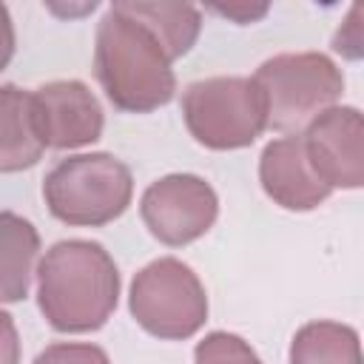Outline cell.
<instances>
[{
	"label": "cell",
	"instance_id": "cell-1",
	"mask_svg": "<svg viewBox=\"0 0 364 364\" xmlns=\"http://www.w3.org/2000/svg\"><path fill=\"white\" fill-rule=\"evenodd\" d=\"M119 301V270L100 242L63 239L37 264V304L57 333L100 330Z\"/></svg>",
	"mask_w": 364,
	"mask_h": 364
},
{
	"label": "cell",
	"instance_id": "cell-2",
	"mask_svg": "<svg viewBox=\"0 0 364 364\" xmlns=\"http://www.w3.org/2000/svg\"><path fill=\"white\" fill-rule=\"evenodd\" d=\"M94 71L111 105L128 114L156 111L176 91V77L162 46L117 6H108L97 26Z\"/></svg>",
	"mask_w": 364,
	"mask_h": 364
},
{
	"label": "cell",
	"instance_id": "cell-3",
	"mask_svg": "<svg viewBox=\"0 0 364 364\" xmlns=\"http://www.w3.org/2000/svg\"><path fill=\"white\" fill-rule=\"evenodd\" d=\"M134 196V176L114 154L60 159L43 179V199L54 219L74 228H100L119 219Z\"/></svg>",
	"mask_w": 364,
	"mask_h": 364
},
{
	"label": "cell",
	"instance_id": "cell-4",
	"mask_svg": "<svg viewBox=\"0 0 364 364\" xmlns=\"http://www.w3.org/2000/svg\"><path fill=\"white\" fill-rule=\"evenodd\" d=\"M250 80L264 97L267 128L287 134H299L313 117L333 108L344 91L341 68L318 51L276 54Z\"/></svg>",
	"mask_w": 364,
	"mask_h": 364
},
{
	"label": "cell",
	"instance_id": "cell-5",
	"mask_svg": "<svg viewBox=\"0 0 364 364\" xmlns=\"http://www.w3.org/2000/svg\"><path fill=\"white\" fill-rule=\"evenodd\" d=\"M182 117L191 136L210 151L247 148L267 128L264 97L250 77L191 82L182 94Z\"/></svg>",
	"mask_w": 364,
	"mask_h": 364
},
{
	"label": "cell",
	"instance_id": "cell-6",
	"mask_svg": "<svg viewBox=\"0 0 364 364\" xmlns=\"http://www.w3.org/2000/svg\"><path fill=\"white\" fill-rule=\"evenodd\" d=\"M128 307L145 333L165 341L196 336L208 318V296L199 276L173 256H162L134 276Z\"/></svg>",
	"mask_w": 364,
	"mask_h": 364
},
{
	"label": "cell",
	"instance_id": "cell-7",
	"mask_svg": "<svg viewBox=\"0 0 364 364\" xmlns=\"http://www.w3.org/2000/svg\"><path fill=\"white\" fill-rule=\"evenodd\" d=\"M139 213L154 239L168 247H182L213 228L219 216V199L210 182L202 176L168 173L145 188Z\"/></svg>",
	"mask_w": 364,
	"mask_h": 364
},
{
	"label": "cell",
	"instance_id": "cell-8",
	"mask_svg": "<svg viewBox=\"0 0 364 364\" xmlns=\"http://www.w3.org/2000/svg\"><path fill=\"white\" fill-rule=\"evenodd\" d=\"M301 145L313 173L330 188L364 185V117L353 105H333L304 125Z\"/></svg>",
	"mask_w": 364,
	"mask_h": 364
},
{
	"label": "cell",
	"instance_id": "cell-9",
	"mask_svg": "<svg viewBox=\"0 0 364 364\" xmlns=\"http://www.w3.org/2000/svg\"><path fill=\"white\" fill-rule=\"evenodd\" d=\"M40 139L46 148H82L102 136V108L80 80H54L31 91Z\"/></svg>",
	"mask_w": 364,
	"mask_h": 364
},
{
	"label": "cell",
	"instance_id": "cell-10",
	"mask_svg": "<svg viewBox=\"0 0 364 364\" xmlns=\"http://www.w3.org/2000/svg\"><path fill=\"white\" fill-rule=\"evenodd\" d=\"M259 182L264 193L284 210H313L333 193L313 173L301 134L279 136L264 145L259 159Z\"/></svg>",
	"mask_w": 364,
	"mask_h": 364
},
{
	"label": "cell",
	"instance_id": "cell-11",
	"mask_svg": "<svg viewBox=\"0 0 364 364\" xmlns=\"http://www.w3.org/2000/svg\"><path fill=\"white\" fill-rule=\"evenodd\" d=\"M46 145L40 139L31 91L0 85V173L34 168Z\"/></svg>",
	"mask_w": 364,
	"mask_h": 364
},
{
	"label": "cell",
	"instance_id": "cell-12",
	"mask_svg": "<svg viewBox=\"0 0 364 364\" xmlns=\"http://www.w3.org/2000/svg\"><path fill=\"white\" fill-rule=\"evenodd\" d=\"M119 11L145 26L154 40L162 46L168 60H179L188 54L202 31V14L191 3H148V0H119L114 3Z\"/></svg>",
	"mask_w": 364,
	"mask_h": 364
},
{
	"label": "cell",
	"instance_id": "cell-13",
	"mask_svg": "<svg viewBox=\"0 0 364 364\" xmlns=\"http://www.w3.org/2000/svg\"><path fill=\"white\" fill-rule=\"evenodd\" d=\"M37 253V228L20 213L0 210V301H23L28 296Z\"/></svg>",
	"mask_w": 364,
	"mask_h": 364
},
{
	"label": "cell",
	"instance_id": "cell-14",
	"mask_svg": "<svg viewBox=\"0 0 364 364\" xmlns=\"http://www.w3.org/2000/svg\"><path fill=\"white\" fill-rule=\"evenodd\" d=\"M290 364H361L358 333L341 321H310L290 341Z\"/></svg>",
	"mask_w": 364,
	"mask_h": 364
},
{
	"label": "cell",
	"instance_id": "cell-15",
	"mask_svg": "<svg viewBox=\"0 0 364 364\" xmlns=\"http://www.w3.org/2000/svg\"><path fill=\"white\" fill-rule=\"evenodd\" d=\"M193 364H262V361L242 336L213 330L196 344Z\"/></svg>",
	"mask_w": 364,
	"mask_h": 364
},
{
	"label": "cell",
	"instance_id": "cell-16",
	"mask_svg": "<svg viewBox=\"0 0 364 364\" xmlns=\"http://www.w3.org/2000/svg\"><path fill=\"white\" fill-rule=\"evenodd\" d=\"M34 364H111L105 350L97 344H82V341H57L48 344Z\"/></svg>",
	"mask_w": 364,
	"mask_h": 364
},
{
	"label": "cell",
	"instance_id": "cell-17",
	"mask_svg": "<svg viewBox=\"0 0 364 364\" xmlns=\"http://www.w3.org/2000/svg\"><path fill=\"white\" fill-rule=\"evenodd\" d=\"M361 6H353L347 20L341 23L338 34L333 37V48L350 60H358L361 57Z\"/></svg>",
	"mask_w": 364,
	"mask_h": 364
},
{
	"label": "cell",
	"instance_id": "cell-18",
	"mask_svg": "<svg viewBox=\"0 0 364 364\" xmlns=\"http://www.w3.org/2000/svg\"><path fill=\"white\" fill-rule=\"evenodd\" d=\"M0 364H20V333L6 310H0Z\"/></svg>",
	"mask_w": 364,
	"mask_h": 364
},
{
	"label": "cell",
	"instance_id": "cell-19",
	"mask_svg": "<svg viewBox=\"0 0 364 364\" xmlns=\"http://www.w3.org/2000/svg\"><path fill=\"white\" fill-rule=\"evenodd\" d=\"M11 57H14V23L9 9L0 3V71L11 63Z\"/></svg>",
	"mask_w": 364,
	"mask_h": 364
},
{
	"label": "cell",
	"instance_id": "cell-20",
	"mask_svg": "<svg viewBox=\"0 0 364 364\" xmlns=\"http://www.w3.org/2000/svg\"><path fill=\"white\" fill-rule=\"evenodd\" d=\"M216 14H222V17H233V20H239V23H253L256 17H262V14H267V6H210Z\"/></svg>",
	"mask_w": 364,
	"mask_h": 364
}]
</instances>
